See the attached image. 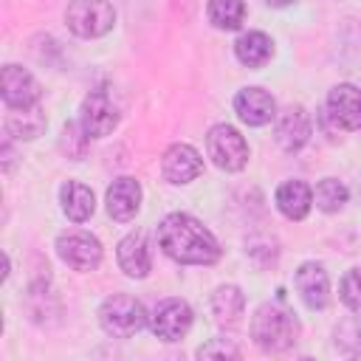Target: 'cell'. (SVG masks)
<instances>
[{
  "mask_svg": "<svg viewBox=\"0 0 361 361\" xmlns=\"http://www.w3.org/2000/svg\"><path fill=\"white\" fill-rule=\"evenodd\" d=\"M347 197H350V192H347V186H344L338 178H324V180H319L316 189H313V203H316V209H322V212H327V214L344 209Z\"/></svg>",
  "mask_w": 361,
  "mask_h": 361,
  "instance_id": "obj_24",
  "label": "cell"
},
{
  "mask_svg": "<svg viewBox=\"0 0 361 361\" xmlns=\"http://www.w3.org/2000/svg\"><path fill=\"white\" fill-rule=\"evenodd\" d=\"M65 23L76 37L96 39L116 25V8L107 0H71Z\"/></svg>",
  "mask_w": 361,
  "mask_h": 361,
  "instance_id": "obj_4",
  "label": "cell"
},
{
  "mask_svg": "<svg viewBox=\"0 0 361 361\" xmlns=\"http://www.w3.org/2000/svg\"><path fill=\"white\" fill-rule=\"evenodd\" d=\"M324 118L333 121L336 130H361V87L355 85H336L324 102Z\"/></svg>",
  "mask_w": 361,
  "mask_h": 361,
  "instance_id": "obj_7",
  "label": "cell"
},
{
  "mask_svg": "<svg viewBox=\"0 0 361 361\" xmlns=\"http://www.w3.org/2000/svg\"><path fill=\"white\" fill-rule=\"evenodd\" d=\"M99 324L113 338H130L149 324V313L135 296L113 293L99 307Z\"/></svg>",
  "mask_w": 361,
  "mask_h": 361,
  "instance_id": "obj_3",
  "label": "cell"
},
{
  "mask_svg": "<svg viewBox=\"0 0 361 361\" xmlns=\"http://www.w3.org/2000/svg\"><path fill=\"white\" fill-rule=\"evenodd\" d=\"M161 172L169 183L183 186V183H192L203 172V158L189 144H172L161 158Z\"/></svg>",
  "mask_w": 361,
  "mask_h": 361,
  "instance_id": "obj_12",
  "label": "cell"
},
{
  "mask_svg": "<svg viewBox=\"0 0 361 361\" xmlns=\"http://www.w3.org/2000/svg\"><path fill=\"white\" fill-rule=\"evenodd\" d=\"M245 310V296L237 285H220L212 293V313L220 324H237Z\"/></svg>",
  "mask_w": 361,
  "mask_h": 361,
  "instance_id": "obj_21",
  "label": "cell"
},
{
  "mask_svg": "<svg viewBox=\"0 0 361 361\" xmlns=\"http://www.w3.org/2000/svg\"><path fill=\"white\" fill-rule=\"evenodd\" d=\"M234 113L248 127H262L276 116V102L262 87H243L234 96Z\"/></svg>",
  "mask_w": 361,
  "mask_h": 361,
  "instance_id": "obj_14",
  "label": "cell"
},
{
  "mask_svg": "<svg viewBox=\"0 0 361 361\" xmlns=\"http://www.w3.org/2000/svg\"><path fill=\"white\" fill-rule=\"evenodd\" d=\"M3 169H6V172L11 169V141H8V138L3 141Z\"/></svg>",
  "mask_w": 361,
  "mask_h": 361,
  "instance_id": "obj_28",
  "label": "cell"
},
{
  "mask_svg": "<svg viewBox=\"0 0 361 361\" xmlns=\"http://www.w3.org/2000/svg\"><path fill=\"white\" fill-rule=\"evenodd\" d=\"M197 355L200 358H240V350L231 344V341H226V338H212L209 344H203V347H197Z\"/></svg>",
  "mask_w": 361,
  "mask_h": 361,
  "instance_id": "obj_27",
  "label": "cell"
},
{
  "mask_svg": "<svg viewBox=\"0 0 361 361\" xmlns=\"http://www.w3.org/2000/svg\"><path fill=\"white\" fill-rule=\"evenodd\" d=\"M59 206H62V212H65L68 220L85 223V220H90V214L96 212V197H93V192H90L85 183H79V180H65L62 189H59Z\"/></svg>",
  "mask_w": 361,
  "mask_h": 361,
  "instance_id": "obj_19",
  "label": "cell"
},
{
  "mask_svg": "<svg viewBox=\"0 0 361 361\" xmlns=\"http://www.w3.org/2000/svg\"><path fill=\"white\" fill-rule=\"evenodd\" d=\"M39 82L20 65H6L0 73V96L6 107H31L39 104Z\"/></svg>",
  "mask_w": 361,
  "mask_h": 361,
  "instance_id": "obj_10",
  "label": "cell"
},
{
  "mask_svg": "<svg viewBox=\"0 0 361 361\" xmlns=\"http://www.w3.org/2000/svg\"><path fill=\"white\" fill-rule=\"evenodd\" d=\"M296 290H299V299L310 307V310H324L327 302H330V276L324 271V265L319 262H302L296 268Z\"/></svg>",
  "mask_w": 361,
  "mask_h": 361,
  "instance_id": "obj_13",
  "label": "cell"
},
{
  "mask_svg": "<svg viewBox=\"0 0 361 361\" xmlns=\"http://www.w3.org/2000/svg\"><path fill=\"white\" fill-rule=\"evenodd\" d=\"M87 133L82 130V124L79 121H68L65 127H62V138H59V147H62V152L68 155V158H73V161H79L82 155H85V147H87Z\"/></svg>",
  "mask_w": 361,
  "mask_h": 361,
  "instance_id": "obj_25",
  "label": "cell"
},
{
  "mask_svg": "<svg viewBox=\"0 0 361 361\" xmlns=\"http://www.w3.org/2000/svg\"><path fill=\"white\" fill-rule=\"evenodd\" d=\"M268 6H274V8H282V6H290L293 0H265Z\"/></svg>",
  "mask_w": 361,
  "mask_h": 361,
  "instance_id": "obj_29",
  "label": "cell"
},
{
  "mask_svg": "<svg viewBox=\"0 0 361 361\" xmlns=\"http://www.w3.org/2000/svg\"><path fill=\"white\" fill-rule=\"evenodd\" d=\"M56 254L73 271H93L102 262V243L90 231L71 228L56 237Z\"/></svg>",
  "mask_w": 361,
  "mask_h": 361,
  "instance_id": "obj_6",
  "label": "cell"
},
{
  "mask_svg": "<svg viewBox=\"0 0 361 361\" xmlns=\"http://www.w3.org/2000/svg\"><path fill=\"white\" fill-rule=\"evenodd\" d=\"M79 124L87 138H104L118 124V110L104 90H90L79 107Z\"/></svg>",
  "mask_w": 361,
  "mask_h": 361,
  "instance_id": "obj_8",
  "label": "cell"
},
{
  "mask_svg": "<svg viewBox=\"0 0 361 361\" xmlns=\"http://www.w3.org/2000/svg\"><path fill=\"white\" fill-rule=\"evenodd\" d=\"M333 344L347 358H361V316H347L333 330Z\"/></svg>",
  "mask_w": 361,
  "mask_h": 361,
  "instance_id": "obj_23",
  "label": "cell"
},
{
  "mask_svg": "<svg viewBox=\"0 0 361 361\" xmlns=\"http://www.w3.org/2000/svg\"><path fill=\"white\" fill-rule=\"evenodd\" d=\"M158 245L161 251L180 262V265H212L220 259L217 237L192 214L175 212L166 214L158 226Z\"/></svg>",
  "mask_w": 361,
  "mask_h": 361,
  "instance_id": "obj_1",
  "label": "cell"
},
{
  "mask_svg": "<svg viewBox=\"0 0 361 361\" xmlns=\"http://www.w3.org/2000/svg\"><path fill=\"white\" fill-rule=\"evenodd\" d=\"M251 338L265 353H285L299 338V322L285 305L265 302L251 316Z\"/></svg>",
  "mask_w": 361,
  "mask_h": 361,
  "instance_id": "obj_2",
  "label": "cell"
},
{
  "mask_svg": "<svg viewBox=\"0 0 361 361\" xmlns=\"http://www.w3.org/2000/svg\"><path fill=\"white\" fill-rule=\"evenodd\" d=\"M234 56L245 68H262L274 56V39L265 31H245L234 42Z\"/></svg>",
  "mask_w": 361,
  "mask_h": 361,
  "instance_id": "obj_20",
  "label": "cell"
},
{
  "mask_svg": "<svg viewBox=\"0 0 361 361\" xmlns=\"http://www.w3.org/2000/svg\"><path fill=\"white\" fill-rule=\"evenodd\" d=\"M310 116L302 104H290L276 116V127H274V138L285 152H299L307 141H310Z\"/></svg>",
  "mask_w": 361,
  "mask_h": 361,
  "instance_id": "obj_11",
  "label": "cell"
},
{
  "mask_svg": "<svg viewBox=\"0 0 361 361\" xmlns=\"http://www.w3.org/2000/svg\"><path fill=\"white\" fill-rule=\"evenodd\" d=\"M206 17L220 31H234L245 20V3L243 0H209Z\"/></svg>",
  "mask_w": 361,
  "mask_h": 361,
  "instance_id": "obj_22",
  "label": "cell"
},
{
  "mask_svg": "<svg viewBox=\"0 0 361 361\" xmlns=\"http://www.w3.org/2000/svg\"><path fill=\"white\" fill-rule=\"evenodd\" d=\"M149 327L161 341H180L192 327V307L183 299H164L149 313Z\"/></svg>",
  "mask_w": 361,
  "mask_h": 361,
  "instance_id": "obj_9",
  "label": "cell"
},
{
  "mask_svg": "<svg viewBox=\"0 0 361 361\" xmlns=\"http://www.w3.org/2000/svg\"><path fill=\"white\" fill-rule=\"evenodd\" d=\"M116 259H118V268L133 276V279H144L152 268V257H149V245H147V237L141 231H130L127 237L118 240V248H116Z\"/></svg>",
  "mask_w": 361,
  "mask_h": 361,
  "instance_id": "obj_16",
  "label": "cell"
},
{
  "mask_svg": "<svg viewBox=\"0 0 361 361\" xmlns=\"http://www.w3.org/2000/svg\"><path fill=\"white\" fill-rule=\"evenodd\" d=\"M48 127V118L39 104L31 107H8L6 113V135L17 141H34Z\"/></svg>",
  "mask_w": 361,
  "mask_h": 361,
  "instance_id": "obj_17",
  "label": "cell"
},
{
  "mask_svg": "<svg viewBox=\"0 0 361 361\" xmlns=\"http://www.w3.org/2000/svg\"><path fill=\"white\" fill-rule=\"evenodd\" d=\"M338 296L341 302L361 316V268H350L344 276H341V288H338Z\"/></svg>",
  "mask_w": 361,
  "mask_h": 361,
  "instance_id": "obj_26",
  "label": "cell"
},
{
  "mask_svg": "<svg viewBox=\"0 0 361 361\" xmlns=\"http://www.w3.org/2000/svg\"><path fill=\"white\" fill-rule=\"evenodd\" d=\"M141 197H144V192H141V183L135 180V178H116L110 186H107V197H104V203H107V214L116 220V223H127V220H133L135 214H138V209H141Z\"/></svg>",
  "mask_w": 361,
  "mask_h": 361,
  "instance_id": "obj_15",
  "label": "cell"
},
{
  "mask_svg": "<svg viewBox=\"0 0 361 361\" xmlns=\"http://www.w3.org/2000/svg\"><path fill=\"white\" fill-rule=\"evenodd\" d=\"M206 152L212 164L226 172H240L248 164V144L231 124H214L206 133Z\"/></svg>",
  "mask_w": 361,
  "mask_h": 361,
  "instance_id": "obj_5",
  "label": "cell"
},
{
  "mask_svg": "<svg viewBox=\"0 0 361 361\" xmlns=\"http://www.w3.org/2000/svg\"><path fill=\"white\" fill-rule=\"evenodd\" d=\"M274 200H276V209L288 220H305L313 206V189L305 180H285L279 183Z\"/></svg>",
  "mask_w": 361,
  "mask_h": 361,
  "instance_id": "obj_18",
  "label": "cell"
}]
</instances>
